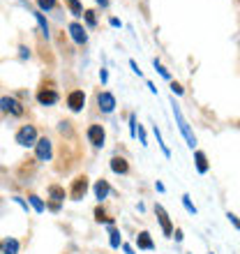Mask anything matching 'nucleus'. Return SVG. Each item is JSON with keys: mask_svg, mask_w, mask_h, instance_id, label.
I'll use <instances>...</instances> for the list:
<instances>
[{"mask_svg": "<svg viewBox=\"0 0 240 254\" xmlns=\"http://www.w3.org/2000/svg\"><path fill=\"white\" fill-rule=\"evenodd\" d=\"M171 107H174L176 123H178L180 132H182V136H185L187 146H189V148H194V146H196V136H194V134H192V129H189V125H187V121H185V116H182V111H180V107H178V104H176V100H171Z\"/></svg>", "mask_w": 240, "mask_h": 254, "instance_id": "f257e3e1", "label": "nucleus"}, {"mask_svg": "<svg viewBox=\"0 0 240 254\" xmlns=\"http://www.w3.org/2000/svg\"><path fill=\"white\" fill-rule=\"evenodd\" d=\"M16 143L23 148L35 146V143H37V129H35L33 125H23L19 132H16Z\"/></svg>", "mask_w": 240, "mask_h": 254, "instance_id": "f03ea898", "label": "nucleus"}, {"mask_svg": "<svg viewBox=\"0 0 240 254\" xmlns=\"http://www.w3.org/2000/svg\"><path fill=\"white\" fill-rule=\"evenodd\" d=\"M35 155H37V160L40 162H49L54 157V146H51V141L44 136V139H37L35 143Z\"/></svg>", "mask_w": 240, "mask_h": 254, "instance_id": "7ed1b4c3", "label": "nucleus"}, {"mask_svg": "<svg viewBox=\"0 0 240 254\" xmlns=\"http://www.w3.org/2000/svg\"><path fill=\"white\" fill-rule=\"evenodd\" d=\"M0 111H2V114L21 116V114H23V107H21L19 100H14V97L5 95V97H0Z\"/></svg>", "mask_w": 240, "mask_h": 254, "instance_id": "20e7f679", "label": "nucleus"}, {"mask_svg": "<svg viewBox=\"0 0 240 254\" xmlns=\"http://www.w3.org/2000/svg\"><path fill=\"white\" fill-rule=\"evenodd\" d=\"M86 134H88V141L93 143V148H102L104 146V141H107V132H104V127L102 125H90Z\"/></svg>", "mask_w": 240, "mask_h": 254, "instance_id": "39448f33", "label": "nucleus"}, {"mask_svg": "<svg viewBox=\"0 0 240 254\" xmlns=\"http://www.w3.org/2000/svg\"><path fill=\"white\" fill-rule=\"evenodd\" d=\"M86 192H88V178H86V176L74 178L72 190H69V196H72V201H81L83 196H86Z\"/></svg>", "mask_w": 240, "mask_h": 254, "instance_id": "423d86ee", "label": "nucleus"}, {"mask_svg": "<svg viewBox=\"0 0 240 254\" xmlns=\"http://www.w3.org/2000/svg\"><path fill=\"white\" fill-rule=\"evenodd\" d=\"M67 107H69V111L79 114L81 109L86 107V93L83 90H72V93L67 95Z\"/></svg>", "mask_w": 240, "mask_h": 254, "instance_id": "0eeeda50", "label": "nucleus"}, {"mask_svg": "<svg viewBox=\"0 0 240 254\" xmlns=\"http://www.w3.org/2000/svg\"><path fill=\"white\" fill-rule=\"evenodd\" d=\"M155 215H157V220H160V227H162V231L167 236H171L174 234V224H171V220H169V213L164 210V206H155Z\"/></svg>", "mask_w": 240, "mask_h": 254, "instance_id": "6e6552de", "label": "nucleus"}, {"mask_svg": "<svg viewBox=\"0 0 240 254\" xmlns=\"http://www.w3.org/2000/svg\"><path fill=\"white\" fill-rule=\"evenodd\" d=\"M97 107L104 111V114H114V109H116V97L109 90H104V93L97 95Z\"/></svg>", "mask_w": 240, "mask_h": 254, "instance_id": "1a4fd4ad", "label": "nucleus"}, {"mask_svg": "<svg viewBox=\"0 0 240 254\" xmlns=\"http://www.w3.org/2000/svg\"><path fill=\"white\" fill-rule=\"evenodd\" d=\"M69 35H72V40L76 42V44H86L88 42V33L81 23H69Z\"/></svg>", "mask_w": 240, "mask_h": 254, "instance_id": "9d476101", "label": "nucleus"}, {"mask_svg": "<svg viewBox=\"0 0 240 254\" xmlns=\"http://www.w3.org/2000/svg\"><path fill=\"white\" fill-rule=\"evenodd\" d=\"M58 100L60 97L56 90H40V93H37V102H40L42 107H51V104H56Z\"/></svg>", "mask_w": 240, "mask_h": 254, "instance_id": "9b49d317", "label": "nucleus"}, {"mask_svg": "<svg viewBox=\"0 0 240 254\" xmlns=\"http://www.w3.org/2000/svg\"><path fill=\"white\" fill-rule=\"evenodd\" d=\"M109 192H111V185H109V181L100 178V181L95 183V199H97V201H104L109 196Z\"/></svg>", "mask_w": 240, "mask_h": 254, "instance_id": "f8f14e48", "label": "nucleus"}, {"mask_svg": "<svg viewBox=\"0 0 240 254\" xmlns=\"http://www.w3.org/2000/svg\"><path fill=\"white\" fill-rule=\"evenodd\" d=\"M111 171H114V174H118V176H125L127 171H129V164H127L125 157H118V155H116V157H111Z\"/></svg>", "mask_w": 240, "mask_h": 254, "instance_id": "ddd939ff", "label": "nucleus"}, {"mask_svg": "<svg viewBox=\"0 0 240 254\" xmlns=\"http://www.w3.org/2000/svg\"><path fill=\"white\" fill-rule=\"evenodd\" d=\"M136 245H139V250H155V243L148 231H141V234L136 236Z\"/></svg>", "mask_w": 240, "mask_h": 254, "instance_id": "4468645a", "label": "nucleus"}, {"mask_svg": "<svg viewBox=\"0 0 240 254\" xmlns=\"http://www.w3.org/2000/svg\"><path fill=\"white\" fill-rule=\"evenodd\" d=\"M194 162H196V171H199V174H208V157H206V153L196 150V153H194Z\"/></svg>", "mask_w": 240, "mask_h": 254, "instance_id": "2eb2a0df", "label": "nucleus"}, {"mask_svg": "<svg viewBox=\"0 0 240 254\" xmlns=\"http://www.w3.org/2000/svg\"><path fill=\"white\" fill-rule=\"evenodd\" d=\"M2 254H19V241L16 238H7L2 243Z\"/></svg>", "mask_w": 240, "mask_h": 254, "instance_id": "dca6fc26", "label": "nucleus"}, {"mask_svg": "<svg viewBox=\"0 0 240 254\" xmlns=\"http://www.w3.org/2000/svg\"><path fill=\"white\" fill-rule=\"evenodd\" d=\"M49 196H51L56 203H60V201H65V190L60 188V185H51V188H49Z\"/></svg>", "mask_w": 240, "mask_h": 254, "instance_id": "f3484780", "label": "nucleus"}, {"mask_svg": "<svg viewBox=\"0 0 240 254\" xmlns=\"http://www.w3.org/2000/svg\"><path fill=\"white\" fill-rule=\"evenodd\" d=\"M28 201H30V206H33L37 213H44V210H47V203H44L40 196H35V194H33V196H28Z\"/></svg>", "mask_w": 240, "mask_h": 254, "instance_id": "a211bd4d", "label": "nucleus"}, {"mask_svg": "<svg viewBox=\"0 0 240 254\" xmlns=\"http://www.w3.org/2000/svg\"><path fill=\"white\" fill-rule=\"evenodd\" d=\"M67 5H69V9H72L74 16H83V7H81L79 0H65Z\"/></svg>", "mask_w": 240, "mask_h": 254, "instance_id": "6ab92c4d", "label": "nucleus"}, {"mask_svg": "<svg viewBox=\"0 0 240 254\" xmlns=\"http://www.w3.org/2000/svg\"><path fill=\"white\" fill-rule=\"evenodd\" d=\"M153 132H155V136H157V143H160L162 153L167 155V157H171V150H169V148H167V143H164V141H162V132H160V129H157V125L153 127Z\"/></svg>", "mask_w": 240, "mask_h": 254, "instance_id": "aec40b11", "label": "nucleus"}, {"mask_svg": "<svg viewBox=\"0 0 240 254\" xmlns=\"http://www.w3.org/2000/svg\"><path fill=\"white\" fill-rule=\"evenodd\" d=\"M109 236H111V238H109V243H111V248L118 250V248H120V243H122V241H120V234L116 231V229H111V231H109Z\"/></svg>", "mask_w": 240, "mask_h": 254, "instance_id": "412c9836", "label": "nucleus"}, {"mask_svg": "<svg viewBox=\"0 0 240 254\" xmlns=\"http://www.w3.org/2000/svg\"><path fill=\"white\" fill-rule=\"evenodd\" d=\"M95 220L97 222H107V224H114V220H107V215H104V208H95Z\"/></svg>", "mask_w": 240, "mask_h": 254, "instance_id": "4be33fe9", "label": "nucleus"}, {"mask_svg": "<svg viewBox=\"0 0 240 254\" xmlns=\"http://www.w3.org/2000/svg\"><path fill=\"white\" fill-rule=\"evenodd\" d=\"M35 19H37V23H40V28L44 30V35L49 37V23H47V19L42 16V12H35Z\"/></svg>", "mask_w": 240, "mask_h": 254, "instance_id": "5701e85b", "label": "nucleus"}, {"mask_svg": "<svg viewBox=\"0 0 240 254\" xmlns=\"http://www.w3.org/2000/svg\"><path fill=\"white\" fill-rule=\"evenodd\" d=\"M182 206H185V210L189 215H196V208H194V203L189 201V196H187V194H182Z\"/></svg>", "mask_w": 240, "mask_h": 254, "instance_id": "b1692460", "label": "nucleus"}, {"mask_svg": "<svg viewBox=\"0 0 240 254\" xmlns=\"http://www.w3.org/2000/svg\"><path fill=\"white\" fill-rule=\"evenodd\" d=\"M37 5H40L42 12H47V9H54L56 7V0H37Z\"/></svg>", "mask_w": 240, "mask_h": 254, "instance_id": "393cba45", "label": "nucleus"}, {"mask_svg": "<svg viewBox=\"0 0 240 254\" xmlns=\"http://www.w3.org/2000/svg\"><path fill=\"white\" fill-rule=\"evenodd\" d=\"M83 19H86V23L90 28H95L97 26V19H95V12H90V9H88V12H83Z\"/></svg>", "mask_w": 240, "mask_h": 254, "instance_id": "a878e982", "label": "nucleus"}, {"mask_svg": "<svg viewBox=\"0 0 240 254\" xmlns=\"http://www.w3.org/2000/svg\"><path fill=\"white\" fill-rule=\"evenodd\" d=\"M153 65H155V69H157V72H160L162 76H164V79H171V74H169L167 69H164V67H162V63L157 61V58H155V61H153Z\"/></svg>", "mask_w": 240, "mask_h": 254, "instance_id": "bb28decb", "label": "nucleus"}, {"mask_svg": "<svg viewBox=\"0 0 240 254\" xmlns=\"http://www.w3.org/2000/svg\"><path fill=\"white\" fill-rule=\"evenodd\" d=\"M129 134H132L134 139H136V116H129Z\"/></svg>", "mask_w": 240, "mask_h": 254, "instance_id": "cd10ccee", "label": "nucleus"}, {"mask_svg": "<svg viewBox=\"0 0 240 254\" xmlns=\"http://www.w3.org/2000/svg\"><path fill=\"white\" fill-rule=\"evenodd\" d=\"M227 217H229V222H231V224H234V227H236V229H238V231H240V220H238V217H236L234 213H229Z\"/></svg>", "mask_w": 240, "mask_h": 254, "instance_id": "c85d7f7f", "label": "nucleus"}, {"mask_svg": "<svg viewBox=\"0 0 240 254\" xmlns=\"http://www.w3.org/2000/svg\"><path fill=\"white\" fill-rule=\"evenodd\" d=\"M136 136H139V139H141V146H148V139H146V132H143V129H141V127H139V129H136Z\"/></svg>", "mask_w": 240, "mask_h": 254, "instance_id": "c756f323", "label": "nucleus"}, {"mask_svg": "<svg viewBox=\"0 0 240 254\" xmlns=\"http://www.w3.org/2000/svg\"><path fill=\"white\" fill-rule=\"evenodd\" d=\"M129 67H132V72H134V74H139V76H141V67L136 65V61H129Z\"/></svg>", "mask_w": 240, "mask_h": 254, "instance_id": "7c9ffc66", "label": "nucleus"}, {"mask_svg": "<svg viewBox=\"0 0 240 254\" xmlns=\"http://www.w3.org/2000/svg\"><path fill=\"white\" fill-rule=\"evenodd\" d=\"M19 56L21 58H30V51H28L26 47H19Z\"/></svg>", "mask_w": 240, "mask_h": 254, "instance_id": "2f4dec72", "label": "nucleus"}, {"mask_svg": "<svg viewBox=\"0 0 240 254\" xmlns=\"http://www.w3.org/2000/svg\"><path fill=\"white\" fill-rule=\"evenodd\" d=\"M171 90H174V95H182V93H185V90H182L178 83H171Z\"/></svg>", "mask_w": 240, "mask_h": 254, "instance_id": "473e14b6", "label": "nucleus"}, {"mask_svg": "<svg viewBox=\"0 0 240 254\" xmlns=\"http://www.w3.org/2000/svg\"><path fill=\"white\" fill-rule=\"evenodd\" d=\"M100 79H102V83H107V81H109V72H107V69H100Z\"/></svg>", "mask_w": 240, "mask_h": 254, "instance_id": "72a5a7b5", "label": "nucleus"}, {"mask_svg": "<svg viewBox=\"0 0 240 254\" xmlns=\"http://www.w3.org/2000/svg\"><path fill=\"white\" fill-rule=\"evenodd\" d=\"M14 201H16V203H19V206L23 208V210H28V203H26V201H23V199H21V196H16V199H14Z\"/></svg>", "mask_w": 240, "mask_h": 254, "instance_id": "f704fd0d", "label": "nucleus"}, {"mask_svg": "<svg viewBox=\"0 0 240 254\" xmlns=\"http://www.w3.org/2000/svg\"><path fill=\"white\" fill-rule=\"evenodd\" d=\"M155 190H157V192H167V188H164V183H155Z\"/></svg>", "mask_w": 240, "mask_h": 254, "instance_id": "c9c22d12", "label": "nucleus"}, {"mask_svg": "<svg viewBox=\"0 0 240 254\" xmlns=\"http://www.w3.org/2000/svg\"><path fill=\"white\" fill-rule=\"evenodd\" d=\"M148 88H150V93H153V95H157V88H155L153 81H148Z\"/></svg>", "mask_w": 240, "mask_h": 254, "instance_id": "e433bc0d", "label": "nucleus"}, {"mask_svg": "<svg viewBox=\"0 0 240 254\" xmlns=\"http://www.w3.org/2000/svg\"><path fill=\"white\" fill-rule=\"evenodd\" d=\"M109 23H111V26H114V28H120V26H122V23H120L118 19H111V21H109Z\"/></svg>", "mask_w": 240, "mask_h": 254, "instance_id": "4c0bfd02", "label": "nucleus"}, {"mask_svg": "<svg viewBox=\"0 0 240 254\" xmlns=\"http://www.w3.org/2000/svg\"><path fill=\"white\" fill-rule=\"evenodd\" d=\"M176 241H182V231H180V229H176Z\"/></svg>", "mask_w": 240, "mask_h": 254, "instance_id": "58836bf2", "label": "nucleus"}, {"mask_svg": "<svg viewBox=\"0 0 240 254\" xmlns=\"http://www.w3.org/2000/svg\"><path fill=\"white\" fill-rule=\"evenodd\" d=\"M122 250H125V252H127V254H134V250H132V248H129V245H122Z\"/></svg>", "mask_w": 240, "mask_h": 254, "instance_id": "ea45409f", "label": "nucleus"}, {"mask_svg": "<svg viewBox=\"0 0 240 254\" xmlns=\"http://www.w3.org/2000/svg\"><path fill=\"white\" fill-rule=\"evenodd\" d=\"M97 5H102V7H107V5H109V0H97Z\"/></svg>", "mask_w": 240, "mask_h": 254, "instance_id": "a19ab883", "label": "nucleus"}]
</instances>
